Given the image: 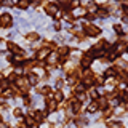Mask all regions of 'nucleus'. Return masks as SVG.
Instances as JSON below:
<instances>
[{
	"instance_id": "obj_10",
	"label": "nucleus",
	"mask_w": 128,
	"mask_h": 128,
	"mask_svg": "<svg viewBox=\"0 0 128 128\" xmlns=\"http://www.w3.org/2000/svg\"><path fill=\"white\" fill-rule=\"evenodd\" d=\"M8 48H10V50L13 51V53H14L16 56H19V54L22 53V51H21V48H19L18 45H14V43H8Z\"/></svg>"
},
{
	"instance_id": "obj_4",
	"label": "nucleus",
	"mask_w": 128,
	"mask_h": 128,
	"mask_svg": "<svg viewBox=\"0 0 128 128\" xmlns=\"http://www.w3.org/2000/svg\"><path fill=\"white\" fill-rule=\"evenodd\" d=\"M11 22H13V19H11V16L8 14V13H3L2 16H0V24H2V26L10 27V26H11Z\"/></svg>"
},
{
	"instance_id": "obj_25",
	"label": "nucleus",
	"mask_w": 128,
	"mask_h": 128,
	"mask_svg": "<svg viewBox=\"0 0 128 128\" xmlns=\"http://www.w3.org/2000/svg\"><path fill=\"white\" fill-rule=\"evenodd\" d=\"M14 115H16V117H19V115H21V110L16 109V110H14Z\"/></svg>"
},
{
	"instance_id": "obj_26",
	"label": "nucleus",
	"mask_w": 128,
	"mask_h": 128,
	"mask_svg": "<svg viewBox=\"0 0 128 128\" xmlns=\"http://www.w3.org/2000/svg\"><path fill=\"white\" fill-rule=\"evenodd\" d=\"M21 128H24V126H21Z\"/></svg>"
},
{
	"instance_id": "obj_19",
	"label": "nucleus",
	"mask_w": 128,
	"mask_h": 128,
	"mask_svg": "<svg viewBox=\"0 0 128 128\" xmlns=\"http://www.w3.org/2000/svg\"><path fill=\"white\" fill-rule=\"evenodd\" d=\"M56 106H58V102H56V101H50V102H48V110H54Z\"/></svg>"
},
{
	"instance_id": "obj_22",
	"label": "nucleus",
	"mask_w": 128,
	"mask_h": 128,
	"mask_svg": "<svg viewBox=\"0 0 128 128\" xmlns=\"http://www.w3.org/2000/svg\"><path fill=\"white\" fill-rule=\"evenodd\" d=\"M114 32H117V34H123V29H122V26L115 24V26H114Z\"/></svg>"
},
{
	"instance_id": "obj_3",
	"label": "nucleus",
	"mask_w": 128,
	"mask_h": 128,
	"mask_svg": "<svg viewBox=\"0 0 128 128\" xmlns=\"http://www.w3.org/2000/svg\"><path fill=\"white\" fill-rule=\"evenodd\" d=\"M80 64H82L85 69H88V67L93 64V56H91L90 53H85V54H82V58H80Z\"/></svg>"
},
{
	"instance_id": "obj_15",
	"label": "nucleus",
	"mask_w": 128,
	"mask_h": 128,
	"mask_svg": "<svg viewBox=\"0 0 128 128\" xmlns=\"http://www.w3.org/2000/svg\"><path fill=\"white\" fill-rule=\"evenodd\" d=\"M43 117H45V114H43V112H40V110H37V112L34 114V120H37V122L43 120Z\"/></svg>"
},
{
	"instance_id": "obj_9",
	"label": "nucleus",
	"mask_w": 128,
	"mask_h": 128,
	"mask_svg": "<svg viewBox=\"0 0 128 128\" xmlns=\"http://www.w3.org/2000/svg\"><path fill=\"white\" fill-rule=\"evenodd\" d=\"M46 59H48V62H50V64H56V62L59 61V54L58 53H50Z\"/></svg>"
},
{
	"instance_id": "obj_18",
	"label": "nucleus",
	"mask_w": 128,
	"mask_h": 128,
	"mask_svg": "<svg viewBox=\"0 0 128 128\" xmlns=\"http://www.w3.org/2000/svg\"><path fill=\"white\" fill-rule=\"evenodd\" d=\"M75 93H77V94H80V93H85V85H83V83L77 85V86H75Z\"/></svg>"
},
{
	"instance_id": "obj_7",
	"label": "nucleus",
	"mask_w": 128,
	"mask_h": 128,
	"mask_svg": "<svg viewBox=\"0 0 128 128\" xmlns=\"http://www.w3.org/2000/svg\"><path fill=\"white\" fill-rule=\"evenodd\" d=\"M98 107L99 109H107V106H109V101H107V98H98Z\"/></svg>"
},
{
	"instance_id": "obj_16",
	"label": "nucleus",
	"mask_w": 128,
	"mask_h": 128,
	"mask_svg": "<svg viewBox=\"0 0 128 128\" xmlns=\"http://www.w3.org/2000/svg\"><path fill=\"white\" fill-rule=\"evenodd\" d=\"M27 82L30 83V85H35V83L38 82V78H37V75L35 74H32V75H29V78H27Z\"/></svg>"
},
{
	"instance_id": "obj_2",
	"label": "nucleus",
	"mask_w": 128,
	"mask_h": 128,
	"mask_svg": "<svg viewBox=\"0 0 128 128\" xmlns=\"http://www.w3.org/2000/svg\"><path fill=\"white\" fill-rule=\"evenodd\" d=\"M114 50H115V54L125 53V51H128V42H125V40H120V42L115 43Z\"/></svg>"
},
{
	"instance_id": "obj_20",
	"label": "nucleus",
	"mask_w": 128,
	"mask_h": 128,
	"mask_svg": "<svg viewBox=\"0 0 128 128\" xmlns=\"http://www.w3.org/2000/svg\"><path fill=\"white\" fill-rule=\"evenodd\" d=\"M88 94H90L91 98H98V91H96L94 88H90V91H88Z\"/></svg>"
},
{
	"instance_id": "obj_11",
	"label": "nucleus",
	"mask_w": 128,
	"mask_h": 128,
	"mask_svg": "<svg viewBox=\"0 0 128 128\" xmlns=\"http://www.w3.org/2000/svg\"><path fill=\"white\" fill-rule=\"evenodd\" d=\"M48 54H50V51L46 50V48H43V50H40L37 53V58L38 59H43V58H48Z\"/></svg>"
},
{
	"instance_id": "obj_8",
	"label": "nucleus",
	"mask_w": 128,
	"mask_h": 128,
	"mask_svg": "<svg viewBox=\"0 0 128 128\" xmlns=\"http://www.w3.org/2000/svg\"><path fill=\"white\" fill-rule=\"evenodd\" d=\"M96 16H99V18H107V16H109V10H107V8H98V10H96Z\"/></svg>"
},
{
	"instance_id": "obj_17",
	"label": "nucleus",
	"mask_w": 128,
	"mask_h": 128,
	"mask_svg": "<svg viewBox=\"0 0 128 128\" xmlns=\"http://www.w3.org/2000/svg\"><path fill=\"white\" fill-rule=\"evenodd\" d=\"M107 126L109 128H123L120 122H107Z\"/></svg>"
},
{
	"instance_id": "obj_21",
	"label": "nucleus",
	"mask_w": 128,
	"mask_h": 128,
	"mask_svg": "<svg viewBox=\"0 0 128 128\" xmlns=\"http://www.w3.org/2000/svg\"><path fill=\"white\" fill-rule=\"evenodd\" d=\"M37 38H38L37 34H29V35H27V40H30V42H35Z\"/></svg>"
},
{
	"instance_id": "obj_5",
	"label": "nucleus",
	"mask_w": 128,
	"mask_h": 128,
	"mask_svg": "<svg viewBox=\"0 0 128 128\" xmlns=\"http://www.w3.org/2000/svg\"><path fill=\"white\" fill-rule=\"evenodd\" d=\"M45 11L48 14H58V5H54V3H48L45 6Z\"/></svg>"
},
{
	"instance_id": "obj_1",
	"label": "nucleus",
	"mask_w": 128,
	"mask_h": 128,
	"mask_svg": "<svg viewBox=\"0 0 128 128\" xmlns=\"http://www.w3.org/2000/svg\"><path fill=\"white\" fill-rule=\"evenodd\" d=\"M83 30H85V34L88 37H96V35L101 34V29H99L98 26H93V24H86V26L83 27Z\"/></svg>"
},
{
	"instance_id": "obj_12",
	"label": "nucleus",
	"mask_w": 128,
	"mask_h": 128,
	"mask_svg": "<svg viewBox=\"0 0 128 128\" xmlns=\"http://www.w3.org/2000/svg\"><path fill=\"white\" fill-rule=\"evenodd\" d=\"M53 98H54V101H56V102H61L64 96H62L61 91H54V93H53Z\"/></svg>"
},
{
	"instance_id": "obj_24",
	"label": "nucleus",
	"mask_w": 128,
	"mask_h": 128,
	"mask_svg": "<svg viewBox=\"0 0 128 128\" xmlns=\"http://www.w3.org/2000/svg\"><path fill=\"white\" fill-rule=\"evenodd\" d=\"M77 98H78V101H85L86 94H85V93H80V94H77Z\"/></svg>"
},
{
	"instance_id": "obj_23",
	"label": "nucleus",
	"mask_w": 128,
	"mask_h": 128,
	"mask_svg": "<svg viewBox=\"0 0 128 128\" xmlns=\"http://www.w3.org/2000/svg\"><path fill=\"white\" fill-rule=\"evenodd\" d=\"M18 6H19V8H27V6H29V3H27V2H19Z\"/></svg>"
},
{
	"instance_id": "obj_14",
	"label": "nucleus",
	"mask_w": 128,
	"mask_h": 128,
	"mask_svg": "<svg viewBox=\"0 0 128 128\" xmlns=\"http://www.w3.org/2000/svg\"><path fill=\"white\" fill-rule=\"evenodd\" d=\"M98 109H99V107H98V102H96V101H93L90 106H88V112H96Z\"/></svg>"
},
{
	"instance_id": "obj_6",
	"label": "nucleus",
	"mask_w": 128,
	"mask_h": 128,
	"mask_svg": "<svg viewBox=\"0 0 128 128\" xmlns=\"http://www.w3.org/2000/svg\"><path fill=\"white\" fill-rule=\"evenodd\" d=\"M86 13H88V11H86V8L80 6V8H77V10H74V11H72V16H74V18H78V16H85Z\"/></svg>"
},
{
	"instance_id": "obj_13",
	"label": "nucleus",
	"mask_w": 128,
	"mask_h": 128,
	"mask_svg": "<svg viewBox=\"0 0 128 128\" xmlns=\"http://www.w3.org/2000/svg\"><path fill=\"white\" fill-rule=\"evenodd\" d=\"M114 75H117V69L115 67H110V69L106 70V77H114Z\"/></svg>"
}]
</instances>
